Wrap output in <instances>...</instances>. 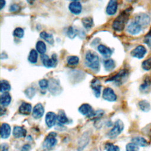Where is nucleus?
Here are the masks:
<instances>
[{"label":"nucleus","mask_w":151,"mask_h":151,"mask_svg":"<svg viewBox=\"0 0 151 151\" xmlns=\"http://www.w3.org/2000/svg\"><path fill=\"white\" fill-rule=\"evenodd\" d=\"M130 15V10L127 9L123 11L113 22L112 28L116 31H122Z\"/></svg>","instance_id":"1"},{"label":"nucleus","mask_w":151,"mask_h":151,"mask_svg":"<svg viewBox=\"0 0 151 151\" xmlns=\"http://www.w3.org/2000/svg\"><path fill=\"white\" fill-rule=\"evenodd\" d=\"M85 63L88 67L93 71H99L100 69V59L98 55L92 51H88L85 56Z\"/></svg>","instance_id":"2"},{"label":"nucleus","mask_w":151,"mask_h":151,"mask_svg":"<svg viewBox=\"0 0 151 151\" xmlns=\"http://www.w3.org/2000/svg\"><path fill=\"white\" fill-rule=\"evenodd\" d=\"M123 129H124L123 123L120 120H117L115 122L113 127L109 132L108 136L111 139L116 138L117 136H119L122 133V132L123 130Z\"/></svg>","instance_id":"3"},{"label":"nucleus","mask_w":151,"mask_h":151,"mask_svg":"<svg viewBox=\"0 0 151 151\" xmlns=\"http://www.w3.org/2000/svg\"><path fill=\"white\" fill-rule=\"evenodd\" d=\"M57 134L55 132H51L50 133L48 136L45 137L42 146L45 149H51L53 147L55 146L57 143V140L55 138Z\"/></svg>","instance_id":"4"},{"label":"nucleus","mask_w":151,"mask_h":151,"mask_svg":"<svg viewBox=\"0 0 151 151\" xmlns=\"http://www.w3.org/2000/svg\"><path fill=\"white\" fill-rule=\"evenodd\" d=\"M41 60L43 65L48 68L54 67L57 64V57L55 54H52L51 58H49L48 55L45 54L41 55Z\"/></svg>","instance_id":"5"},{"label":"nucleus","mask_w":151,"mask_h":151,"mask_svg":"<svg viewBox=\"0 0 151 151\" xmlns=\"http://www.w3.org/2000/svg\"><path fill=\"white\" fill-rule=\"evenodd\" d=\"M128 76V71L127 70L123 69L120 70L116 75L108 79L107 81H114L117 84H121L123 81L126 79Z\"/></svg>","instance_id":"6"},{"label":"nucleus","mask_w":151,"mask_h":151,"mask_svg":"<svg viewBox=\"0 0 151 151\" xmlns=\"http://www.w3.org/2000/svg\"><path fill=\"white\" fill-rule=\"evenodd\" d=\"M103 98L108 101H115L117 99V96L113 90L110 87H106L103 91Z\"/></svg>","instance_id":"7"},{"label":"nucleus","mask_w":151,"mask_h":151,"mask_svg":"<svg viewBox=\"0 0 151 151\" xmlns=\"http://www.w3.org/2000/svg\"><path fill=\"white\" fill-rule=\"evenodd\" d=\"M134 21L142 27L147 26L150 23V17L146 14L141 13L136 15Z\"/></svg>","instance_id":"8"},{"label":"nucleus","mask_w":151,"mask_h":151,"mask_svg":"<svg viewBox=\"0 0 151 151\" xmlns=\"http://www.w3.org/2000/svg\"><path fill=\"white\" fill-rule=\"evenodd\" d=\"M142 29V27L135 21L131 22L127 27V32L132 35H136L139 34Z\"/></svg>","instance_id":"9"},{"label":"nucleus","mask_w":151,"mask_h":151,"mask_svg":"<svg viewBox=\"0 0 151 151\" xmlns=\"http://www.w3.org/2000/svg\"><path fill=\"white\" fill-rule=\"evenodd\" d=\"M146 53V49L143 45H139L131 51V55L137 58H142Z\"/></svg>","instance_id":"10"},{"label":"nucleus","mask_w":151,"mask_h":151,"mask_svg":"<svg viewBox=\"0 0 151 151\" xmlns=\"http://www.w3.org/2000/svg\"><path fill=\"white\" fill-rule=\"evenodd\" d=\"M44 113V108L41 103H37L33 108L32 117L35 119H38L42 117Z\"/></svg>","instance_id":"11"},{"label":"nucleus","mask_w":151,"mask_h":151,"mask_svg":"<svg viewBox=\"0 0 151 151\" xmlns=\"http://www.w3.org/2000/svg\"><path fill=\"white\" fill-rule=\"evenodd\" d=\"M69 9L71 13L75 15H78L81 13L82 10V6L81 3L78 1H72L69 4Z\"/></svg>","instance_id":"12"},{"label":"nucleus","mask_w":151,"mask_h":151,"mask_svg":"<svg viewBox=\"0 0 151 151\" xmlns=\"http://www.w3.org/2000/svg\"><path fill=\"white\" fill-rule=\"evenodd\" d=\"M91 87L94 92V96L96 97H99L100 96L101 88V85L100 81L97 78L93 79L91 82Z\"/></svg>","instance_id":"13"},{"label":"nucleus","mask_w":151,"mask_h":151,"mask_svg":"<svg viewBox=\"0 0 151 151\" xmlns=\"http://www.w3.org/2000/svg\"><path fill=\"white\" fill-rule=\"evenodd\" d=\"M57 119V116L56 114L52 111H49L46 114L45 116V123L48 127H52L56 122Z\"/></svg>","instance_id":"14"},{"label":"nucleus","mask_w":151,"mask_h":151,"mask_svg":"<svg viewBox=\"0 0 151 151\" xmlns=\"http://www.w3.org/2000/svg\"><path fill=\"white\" fill-rule=\"evenodd\" d=\"M49 90L52 94H58L61 91V87L60 86L59 83L56 80L51 79L49 81Z\"/></svg>","instance_id":"15"},{"label":"nucleus","mask_w":151,"mask_h":151,"mask_svg":"<svg viewBox=\"0 0 151 151\" xmlns=\"http://www.w3.org/2000/svg\"><path fill=\"white\" fill-rule=\"evenodd\" d=\"M118 4L117 1L111 0L110 1L106 7V12L109 15H114L117 9Z\"/></svg>","instance_id":"16"},{"label":"nucleus","mask_w":151,"mask_h":151,"mask_svg":"<svg viewBox=\"0 0 151 151\" xmlns=\"http://www.w3.org/2000/svg\"><path fill=\"white\" fill-rule=\"evenodd\" d=\"M32 110V106L30 103L23 102L19 107V112L21 114L29 115L31 113Z\"/></svg>","instance_id":"17"},{"label":"nucleus","mask_w":151,"mask_h":151,"mask_svg":"<svg viewBox=\"0 0 151 151\" xmlns=\"http://www.w3.org/2000/svg\"><path fill=\"white\" fill-rule=\"evenodd\" d=\"M27 134V130L22 127L15 126L13 129V136L15 138L25 137Z\"/></svg>","instance_id":"18"},{"label":"nucleus","mask_w":151,"mask_h":151,"mask_svg":"<svg viewBox=\"0 0 151 151\" xmlns=\"http://www.w3.org/2000/svg\"><path fill=\"white\" fill-rule=\"evenodd\" d=\"M11 134V127L10 126L6 123H4L1 124V137L2 139L8 138Z\"/></svg>","instance_id":"19"},{"label":"nucleus","mask_w":151,"mask_h":151,"mask_svg":"<svg viewBox=\"0 0 151 151\" xmlns=\"http://www.w3.org/2000/svg\"><path fill=\"white\" fill-rule=\"evenodd\" d=\"M78 111L81 114L87 116V117L93 111L91 106L87 103H84L81 105L78 109Z\"/></svg>","instance_id":"20"},{"label":"nucleus","mask_w":151,"mask_h":151,"mask_svg":"<svg viewBox=\"0 0 151 151\" xmlns=\"http://www.w3.org/2000/svg\"><path fill=\"white\" fill-rule=\"evenodd\" d=\"M97 50L105 58L109 57L112 54L111 50L110 48L103 44L99 45L97 47Z\"/></svg>","instance_id":"21"},{"label":"nucleus","mask_w":151,"mask_h":151,"mask_svg":"<svg viewBox=\"0 0 151 151\" xmlns=\"http://www.w3.org/2000/svg\"><path fill=\"white\" fill-rule=\"evenodd\" d=\"M1 106L5 107L8 106L11 101V96L8 93H4L1 95Z\"/></svg>","instance_id":"22"},{"label":"nucleus","mask_w":151,"mask_h":151,"mask_svg":"<svg viewBox=\"0 0 151 151\" xmlns=\"http://www.w3.org/2000/svg\"><path fill=\"white\" fill-rule=\"evenodd\" d=\"M89 141L88 136L87 134H83L80 140L78 142V151H81L88 144Z\"/></svg>","instance_id":"23"},{"label":"nucleus","mask_w":151,"mask_h":151,"mask_svg":"<svg viewBox=\"0 0 151 151\" xmlns=\"http://www.w3.org/2000/svg\"><path fill=\"white\" fill-rule=\"evenodd\" d=\"M132 143H134V144H136V145H137L138 146H141V147H145L147 145V142L146 141V140L140 136H136V137H134L132 139Z\"/></svg>","instance_id":"24"},{"label":"nucleus","mask_w":151,"mask_h":151,"mask_svg":"<svg viewBox=\"0 0 151 151\" xmlns=\"http://www.w3.org/2000/svg\"><path fill=\"white\" fill-rule=\"evenodd\" d=\"M40 37L41 38L44 40L46 42H47L50 44H53L54 40L53 38V35L50 33H48L45 31H42L40 34Z\"/></svg>","instance_id":"25"},{"label":"nucleus","mask_w":151,"mask_h":151,"mask_svg":"<svg viewBox=\"0 0 151 151\" xmlns=\"http://www.w3.org/2000/svg\"><path fill=\"white\" fill-rule=\"evenodd\" d=\"M36 50L41 55L44 54L46 51V45L42 41H38L36 44Z\"/></svg>","instance_id":"26"},{"label":"nucleus","mask_w":151,"mask_h":151,"mask_svg":"<svg viewBox=\"0 0 151 151\" xmlns=\"http://www.w3.org/2000/svg\"><path fill=\"white\" fill-rule=\"evenodd\" d=\"M28 61L32 64H35L37 62L38 60V52L35 50H31L29 52L28 57Z\"/></svg>","instance_id":"27"},{"label":"nucleus","mask_w":151,"mask_h":151,"mask_svg":"<svg viewBox=\"0 0 151 151\" xmlns=\"http://www.w3.org/2000/svg\"><path fill=\"white\" fill-rule=\"evenodd\" d=\"M104 67L106 71H110L115 67V63L112 59H107L104 62Z\"/></svg>","instance_id":"28"},{"label":"nucleus","mask_w":151,"mask_h":151,"mask_svg":"<svg viewBox=\"0 0 151 151\" xmlns=\"http://www.w3.org/2000/svg\"><path fill=\"white\" fill-rule=\"evenodd\" d=\"M57 120L58 122L62 124H67L68 123V119L65 115L63 111H60L57 115Z\"/></svg>","instance_id":"29"},{"label":"nucleus","mask_w":151,"mask_h":151,"mask_svg":"<svg viewBox=\"0 0 151 151\" xmlns=\"http://www.w3.org/2000/svg\"><path fill=\"white\" fill-rule=\"evenodd\" d=\"M81 21L84 27L87 29H90L93 25V21L91 17H87L83 18Z\"/></svg>","instance_id":"30"},{"label":"nucleus","mask_w":151,"mask_h":151,"mask_svg":"<svg viewBox=\"0 0 151 151\" xmlns=\"http://www.w3.org/2000/svg\"><path fill=\"white\" fill-rule=\"evenodd\" d=\"M11 89V85L9 83L5 80L1 81V92L2 93H8Z\"/></svg>","instance_id":"31"},{"label":"nucleus","mask_w":151,"mask_h":151,"mask_svg":"<svg viewBox=\"0 0 151 151\" xmlns=\"http://www.w3.org/2000/svg\"><path fill=\"white\" fill-rule=\"evenodd\" d=\"M139 106L140 109L145 112L149 111L151 109L150 103L147 100H141L140 101H139Z\"/></svg>","instance_id":"32"},{"label":"nucleus","mask_w":151,"mask_h":151,"mask_svg":"<svg viewBox=\"0 0 151 151\" xmlns=\"http://www.w3.org/2000/svg\"><path fill=\"white\" fill-rule=\"evenodd\" d=\"M79 62V58L77 56L70 55L67 58V63L69 65H76Z\"/></svg>","instance_id":"33"},{"label":"nucleus","mask_w":151,"mask_h":151,"mask_svg":"<svg viewBox=\"0 0 151 151\" xmlns=\"http://www.w3.org/2000/svg\"><path fill=\"white\" fill-rule=\"evenodd\" d=\"M151 84V78L149 77H147L145 80H144V82L143 84H142L140 86V89L141 91H145L146 89H147Z\"/></svg>","instance_id":"34"},{"label":"nucleus","mask_w":151,"mask_h":151,"mask_svg":"<svg viewBox=\"0 0 151 151\" xmlns=\"http://www.w3.org/2000/svg\"><path fill=\"white\" fill-rule=\"evenodd\" d=\"M13 35L19 38H21L23 37L24 35V31L22 28L17 27L16 28L13 32Z\"/></svg>","instance_id":"35"},{"label":"nucleus","mask_w":151,"mask_h":151,"mask_svg":"<svg viewBox=\"0 0 151 151\" xmlns=\"http://www.w3.org/2000/svg\"><path fill=\"white\" fill-rule=\"evenodd\" d=\"M104 112L103 110H97L95 111H93L92 113L88 116V118H93V119H99L104 114Z\"/></svg>","instance_id":"36"},{"label":"nucleus","mask_w":151,"mask_h":151,"mask_svg":"<svg viewBox=\"0 0 151 151\" xmlns=\"http://www.w3.org/2000/svg\"><path fill=\"white\" fill-rule=\"evenodd\" d=\"M25 94L28 98L32 99L35 94V90L33 87H28L25 90Z\"/></svg>","instance_id":"37"},{"label":"nucleus","mask_w":151,"mask_h":151,"mask_svg":"<svg viewBox=\"0 0 151 151\" xmlns=\"http://www.w3.org/2000/svg\"><path fill=\"white\" fill-rule=\"evenodd\" d=\"M126 151H139V147L134 143H129L126 146Z\"/></svg>","instance_id":"38"},{"label":"nucleus","mask_w":151,"mask_h":151,"mask_svg":"<svg viewBox=\"0 0 151 151\" xmlns=\"http://www.w3.org/2000/svg\"><path fill=\"white\" fill-rule=\"evenodd\" d=\"M105 149L107 151H120V148L112 143H107L105 145Z\"/></svg>","instance_id":"39"},{"label":"nucleus","mask_w":151,"mask_h":151,"mask_svg":"<svg viewBox=\"0 0 151 151\" xmlns=\"http://www.w3.org/2000/svg\"><path fill=\"white\" fill-rule=\"evenodd\" d=\"M142 66L143 69H144L145 70H150L151 69V57L145 60L142 63Z\"/></svg>","instance_id":"40"},{"label":"nucleus","mask_w":151,"mask_h":151,"mask_svg":"<svg viewBox=\"0 0 151 151\" xmlns=\"http://www.w3.org/2000/svg\"><path fill=\"white\" fill-rule=\"evenodd\" d=\"M39 86L42 90L47 89L49 86V81L46 79H41L38 82Z\"/></svg>","instance_id":"41"},{"label":"nucleus","mask_w":151,"mask_h":151,"mask_svg":"<svg viewBox=\"0 0 151 151\" xmlns=\"http://www.w3.org/2000/svg\"><path fill=\"white\" fill-rule=\"evenodd\" d=\"M144 42L147 44V45L151 48V29L147 32V34L144 37Z\"/></svg>","instance_id":"42"},{"label":"nucleus","mask_w":151,"mask_h":151,"mask_svg":"<svg viewBox=\"0 0 151 151\" xmlns=\"http://www.w3.org/2000/svg\"><path fill=\"white\" fill-rule=\"evenodd\" d=\"M67 35L70 38H74L77 34V30L76 29H74L73 27H70L67 32Z\"/></svg>","instance_id":"43"},{"label":"nucleus","mask_w":151,"mask_h":151,"mask_svg":"<svg viewBox=\"0 0 151 151\" xmlns=\"http://www.w3.org/2000/svg\"><path fill=\"white\" fill-rule=\"evenodd\" d=\"M19 6L17 4H13L10 6V11H16L19 10Z\"/></svg>","instance_id":"44"},{"label":"nucleus","mask_w":151,"mask_h":151,"mask_svg":"<svg viewBox=\"0 0 151 151\" xmlns=\"http://www.w3.org/2000/svg\"><path fill=\"white\" fill-rule=\"evenodd\" d=\"M1 151H8V145L6 143L1 144Z\"/></svg>","instance_id":"45"},{"label":"nucleus","mask_w":151,"mask_h":151,"mask_svg":"<svg viewBox=\"0 0 151 151\" xmlns=\"http://www.w3.org/2000/svg\"><path fill=\"white\" fill-rule=\"evenodd\" d=\"M30 145L28 144H25L24 145L21 149V151H28L30 149Z\"/></svg>","instance_id":"46"},{"label":"nucleus","mask_w":151,"mask_h":151,"mask_svg":"<svg viewBox=\"0 0 151 151\" xmlns=\"http://www.w3.org/2000/svg\"><path fill=\"white\" fill-rule=\"evenodd\" d=\"M6 112V109H5V107H3L2 106H1V116H2L3 114H5Z\"/></svg>","instance_id":"47"},{"label":"nucleus","mask_w":151,"mask_h":151,"mask_svg":"<svg viewBox=\"0 0 151 151\" xmlns=\"http://www.w3.org/2000/svg\"><path fill=\"white\" fill-rule=\"evenodd\" d=\"M0 3H1V5H0V6H1V9H2V8H3V7L5 5V1H4V0H1V1H0Z\"/></svg>","instance_id":"48"}]
</instances>
